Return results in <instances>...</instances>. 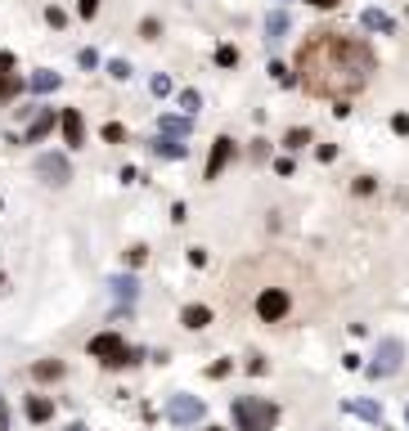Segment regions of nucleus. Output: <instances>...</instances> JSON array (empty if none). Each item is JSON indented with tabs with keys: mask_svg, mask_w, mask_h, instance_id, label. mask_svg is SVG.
Returning a JSON list of instances; mask_svg holds the SVG:
<instances>
[{
	"mask_svg": "<svg viewBox=\"0 0 409 431\" xmlns=\"http://www.w3.org/2000/svg\"><path fill=\"white\" fill-rule=\"evenodd\" d=\"M374 72H378V59L369 50V41H360V36H342L333 27H319L297 45V81L319 99L347 103L351 94L365 90Z\"/></svg>",
	"mask_w": 409,
	"mask_h": 431,
	"instance_id": "f257e3e1",
	"label": "nucleus"
},
{
	"mask_svg": "<svg viewBox=\"0 0 409 431\" xmlns=\"http://www.w3.org/2000/svg\"><path fill=\"white\" fill-rule=\"evenodd\" d=\"M234 431H274L279 427V405L265 396H230Z\"/></svg>",
	"mask_w": 409,
	"mask_h": 431,
	"instance_id": "f03ea898",
	"label": "nucleus"
},
{
	"mask_svg": "<svg viewBox=\"0 0 409 431\" xmlns=\"http://www.w3.org/2000/svg\"><path fill=\"white\" fill-rule=\"evenodd\" d=\"M85 350H90V360H99L103 369H131V364H140V355H144V350L126 346V337H122V332H112V328L94 332V337L85 341Z\"/></svg>",
	"mask_w": 409,
	"mask_h": 431,
	"instance_id": "7ed1b4c3",
	"label": "nucleus"
},
{
	"mask_svg": "<svg viewBox=\"0 0 409 431\" xmlns=\"http://www.w3.org/2000/svg\"><path fill=\"white\" fill-rule=\"evenodd\" d=\"M401 364H405V341L401 337H378L374 355H369V364H365V378L369 382H387V378L401 373Z\"/></svg>",
	"mask_w": 409,
	"mask_h": 431,
	"instance_id": "20e7f679",
	"label": "nucleus"
},
{
	"mask_svg": "<svg viewBox=\"0 0 409 431\" xmlns=\"http://www.w3.org/2000/svg\"><path fill=\"white\" fill-rule=\"evenodd\" d=\"M162 418H167L171 427H198L207 418V405L198 396H189V391H176V396H167Z\"/></svg>",
	"mask_w": 409,
	"mask_h": 431,
	"instance_id": "39448f33",
	"label": "nucleus"
},
{
	"mask_svg": "<svg viewBox=\"0 0 409 431\" xmlns=\"http://www.w3.org/2000/svg\"><path fill=\"white\" fill-rule=\"evenodd\" d=\"M252 310H256V319H261V323H283L292 314L288 287H261V292H256V301H252Z\"/></svg>",
	"mask_w": 409,
	"mask_h": 431,
	"instance_id": "423d86ee",
	"label": "nucleus"
},
{
	"mask_svg": "<svg viewBox=\"0 0 409 431\" xmlns=\"http://www.w3.org/2000/svg\"><path fill=\"white\" fill-rule=\"evenodd\" d=\"M36 176H41L50 189H63L72 180V162L63 158V153H41V158H36Z\"/></svg>",
	"mask_w": 409,
	"mask_h": 431,
	"instance_id": "0eeeda50",
	"label": "nucleus"
},
{
	"mask_svg": "<svg viewBox=\"0 0 409 431\" xmlns=\"http://www.w3.org/2000/svg\"><path fill=\"white\" fill-rule=\"evenodd\" d=\"M234 153H239V149H234L230 135H216V140H212V153H207V167H203V180H207V185L225 176V167L234 162Z\"/></svg>",
	"mask_w": 409,
	"mask_h": 431,
	"instance_id": "6e6552de",
	"label": "nucleus"
},
{
	"mask_svg": "<svg viewBox=\"0 0 409 431\" xmlns=\"http://www.w3.org/2000/svg\"><path fill=\"white\" fill-rule=\"evenodd\" d=\"M212 305H203V301H189V305H180V328H189V332H203V328H212Z\"/></svg>",
	"mask_w": 409,
	"mask_h": 431,
	"instance_id": "1a4fd4ad",
	"label": "nucleus"
},
{
	"mask_svg": "<svg viewBox=\"0 0 409 431\" xmlns=\"http://www.w3.org/2000/svg\"><path fill=\"white\" fill-rule=\"evenodd\" d=\"M59 130H63V144H68V149H81V144H85V121H81L77 108L59 112Z\"/></svg>",
	"mask_w": 409,
	"mask_h": 431,
	"instance_id": "9d476101",
	"label": "nucleus"
},
{
	"mask_svg": "<svg viewBox=\"0 0 409 431\" xmlns=\"http://www.w3.org/2000/svg\"><path fill=\"white\" fill-rule=\"evenodd\" d=\"M342 414L365 418L369 427H383V405H378V400H342Z\"/></svg>",
	"mask_w": 409,
	"mask_h": 431,
	"instance_id": "9b49d317",
	"label": "nucleus"
},
{
	"mask_svg": "<svg viewBox=\"0 0 409 431\" xmlns=\"http://www.w3.org/2000/svg\"><path fill=\"white\" fill-rule=\"evenodd\" d=\"M23 414H27V423H32V427H41V423H50V418H54V400L50 396H27L23 400Z\"/></svg>",
	"mask_w": 409,
	"mask_h": 431,
	"instance_id": "f8f14e48",
	"label": "nucleus"
},
{
	"mask_svg": "<svg viewBox=\"0 0 409 431\" xmlns=\"http://www.w3.org/2000/svg\"><path fill=\"white\" fill-rule=\"evenodd\" d=\"M32 378L36 382H63V378H68V364H63V360H36Z\"/></svg>",
	"mask_w": 409,
	"mask_h": 431,
	"instance_id": "ddd939ff",
	"label": "nucleus"
},
{
	"mask_svg": "<svg viewBox=\"0 0 409 431\" xmlns=\"http://www.w3.org/2000/svg\"><path fill=\"white\" fill-rule=\"evenodd\" d=\"M149 153H153V158H171V162H176V158H185V140H176V135H158L153 144H149Z\"/></svg>",
	"mask_w": 409,
	"mask_h": 431,
	"instance_id": "4468645a",
	"label": "nucleus"
},
{
	"mask_svg": "<svg viewBox=\"0 0 409 431\" xmlns=\"http://www.w3.org/2000/svg\"><path fill=\"white\" fill-rule=\"evenodd\" d=\"M54 121H59V117H54V108H41V112H36V117H32V126H27V144H36V140H45V135H50V130H54Z\"/></svg>",
	"mask_w": 409,
	"mask_h": 431,
	"instance_id": "2eb2a0df",
	"label": "nucleus"
},
{
	"mask_svg": "<svg viewBox=\"0 0 409 431\" xmlns=\"http://www.w3.org/2000/svg\"><path fill=\"white\" fill-rule=\"evenodd\" d=\"M108 287H112V296H117V301L135 305V296H140V279H135V274H117V279H108Z\"/></svg>",
	"mask_w": 409,
	"mask_h": 431,
	"instance_id": "dca6fc26",
	"label": "nucleus"
},
{
	"mask_svg": "<svg viewBox=\"0 0 409 431\" xmlns=\"http://www.w3.org/2000/svg\"><path fill=\"white\" fill-rule=\"evenodd\" d=\"M288 27H292V18L283 14V9H274V14H265V45H279Z\"/></svg>",
	"mask_w": 409,
	"mask_h": 431,
	"instance_id": "f3484780",
	"label": "nucleus"
},
{
	"mask_svg": "<svg viewBox=\"0 0 409 431\" xmlns=\"http://www.w3.org/2000/svg\"><path fill=\"white\" fill-rule=\"evenodd\" d=\"M360 23H365L369 32H383V36H392V32H396V23L383 14V9H365V14H360Z\"/></svg>",
	"mask_w": 409,
	"mask_h": 431,
	"instance_id": "a211bd4d",
	"label": "nucleus"
},
{
	"mask_svg": "<svg viewBox=\"0 0 409 431\" xmlns=\"http://www.w3.org/2000/svg\"><path fill=\"white\" fill-rule=\"evenodd\" d=\"M158 135H176V140H185V135H189V117H176V112L158 117Z\"/></svg>",
	"mask_w": 409,
	"mask_h": 431,
	"instance_id": "6ab92c4d",
	"label": "nucleus"
},
{
	"mask_svg": "<svg viewBox=\"0 0 409 431\" xmlns=\"http://www.w3.org/2000/svg\"><path fill=\"white\" fill-rule=\"evenodd\" d=\"M18 90H23V76H18V72H0V103H9Z\"/></svg>",
	"mask_w": 409,
	"mask_h": 431,
	"instance_id": "aec40b11",
	"label": "nucleus"
},
{
	"mask_svg": "<svg viewBox=\"0 0 409 431\" xmlns=\"http://www.w3.org/2000/svg\"><path fill=\"white\" fill-rule=\"evenodd\" d=\"M310 140H315V135H310V126H292V130H288V135H283V144H288V149H292V153H297V149H306V144H310Z\"/></svg>",
	"mask_w": 409,
	"mask_h": 431,
	"instance_id": "412c9836",
	"label": "nucleus"
},
{
	"mask_svg": "<svg viewBox=\"0 0 409 431\" xmlns=\"http://www.w3.org/2000/svg\"><path fill=\"white\" fill-rule=\"evenodd\" d=\"M122 261H126V265H131V270H140V265H144V261H149V247H144V243H135V247H126V256H122Z\"/></svg>",
	"mask_w": 409,
	"mask_h": 431,
	"instance_id": "4be33fe9",
	"label": "nucleus"
},
{
	"mask_svg": "<svg viewBox=\"0 0 409 431\" xmlns=\"http://www.w3.org/2000/svg\"><path fill=\"white\" fill-rule=\"evenodd\" d=\"M99 135H103V144H122V140H126V126H122V121H103Z\"/></svg>",
	"mask_w": 409,
	"mask_h": 431,
	"instance_id": "5701e85b",
	"label": "nucleus"
},
{
	"mask_svg": "<svg viewBox=\"0 0 409 431\" xmlns=\"http://www.w3.org/2000/svg\"><path fill=\"white\" fill-rule=\"evenodd\" d=\"M180 108H185L189 117H194V112L203 108V94H198V90H180Z\"/></svg>",
	"mask_w": 409,
	"mask_h": 431,
	"instance_id": "b1692460",
	"label": "nucleus"
},
{
	"mask_svg": "<svg viewBox=\"0 0 409 431\" xmlns=\"http://www.w3.org/2000/svg\"><path fill=\"white\" fill-rule=\"evenodd\" d=\"M230 373H234V360H216V364H207V378H212V382L230 378Z\"/></svg>",
	"mask_w": 409,
	"mask_h": 431,
	"instance_id": "393cba45",
	"label": "nucleus"
},
{
	"mask_svg": "<svg viewBox=\"0 0 409 431\" xmlns=\"http://www.w3.org/2000/svg\"><path fill=\"white\" fill-rule=\"evenodd\" d=\"M54 85H59V72H36V76H32V90H41V94L54 90Z\"/></svg>",
	"mask_w": 409,
	"mask_h": 431,
	"instance_id": "a878e982",
	"label": "nucleus"
},
{
	"mask_svg": "<svg viewBox=\"0 0 409 431\" xmlns=\"http://www.w3.org/2000/svg\"><path fill=\"white\" fill-rule=\"evenodd\" d=\"M216 63H221V68H234V63H239V50H234V45H216Z\"/></svg>",
	"mask_w": 409,
	"mask_h": 431,
	"instance_id": "bb28decb",
	"label": "nucleus"
},
{
	"mask_svg": "<svg viewBox=\"0 0 409 431\" xmlns=\"http://www.w3.org/2000/svg\"><path fill=\"white\" fill-rule=\"evenodd\" d=\"M351 189H356V198H369L378 189V180L374 176H356V185H351Z\"/></svg>",
	"mask_w": 409,
	"mask_h": 431,
	"instance_id": "cd10ccee",
	"label": "nucleus"
},
{
	"mask_svg": "<svg viewBox=\"0 0 409 431\" xmlns=\"http://www.w3.org/2000/svg\"><path fill=\"white\" fill-rule=\"evenodd\" d=\"M247 373H252V378H265V373H270L265 355H247Z\"/></svg>",
	"mask_w": 409,
	"mask_h": 431,
	"instance_id": "c85d7f7f",
	"label": "nucleus"
},
{
	"mask_svg": "<svg viewBox=\"0 0 409 431\" xmlns=\"http://www.w3.org/2000/svg\"><path fill=\"white\" fill-rule=\"evenodd\" d=\"M185 261L194 265V270H203V265H207V247H189V252H185Z\"/></svg>",
	"mask_w": 409,
	"mask_h": 431,
	"instance_id": "c756f323",
	"label": "nucleus"
},
{
	"mask_svg": "<svg viewBox=\"0 0 409 431\" xmlns=\"http://www.w3.org/2000/svg\"><path fill=\"white\" fill-rule=\"evenodd\" d=\"M270 72H274V81H279V85H297V76L283 68V63H270Z\"/></svg>",
	"mask_w": 409,
	"mask_h": 431,
	"instance_id": "7c9ffc66",
	"label": "nucleus"
},
{
	"mask_svg": "<svg viewBox=\"0 0 409 431\" xmlns=\"http://www.w3.org/2000/svg\"><path fill=\"white\" fill-rule=\"evenodd\" d=\"M158 32H162L158 18H144V23H140V36H144V41H158Z\"/></svg>",
	"mask_w": 409,
	"mask_h": 431,
	"instance_id": "2f4dec72",
	"label": "nucleus"
},
{
	"mask_svg": "<svg viewBox=\"0 0 409 431\" xmlns=\"http://www.w3.org/2000/svg\"><path fill=\"white\" fill-rule=\"evenodd\" d=\"M108 72L117 76V81H126V76H131V63H126V59H112V63H108Z\"/></svg>",
	"mask_w": 409,
	"mask_h": 431,
	"instance_id": "473e14b6",
	"label": "nucleus"
},
{
	"mask_svg": "<svg viewBox=\"0 0 409 431\" xmlns=\"http://www.w3.org/2000/svg\"><path fill=\"white\" fill-rule=\"evenodd\" d=\"M153 94H158V99H167V94H171V76H162V72L153 76Z\"/></svg>",
	"mask_w": 409,
	"mask_h": 431,
	"instance_id": "72a5a7b5",
	"label": "nucleus"
},
{
	"mask_svg": "<svg viewBox=\"0 0 409 431\" xmlns=\"http://www.w3.org/2000/svg\"><path fill=\"white\" fill-rule=\"evenodd\" d=\"M45 23H50V27H63V23H68V14H63V9H45Z\"/></svg>",
	"mask_w": 409,
	"mask_h": 431,
	"instance_id": "f704fd0d",
	"label": "nucleus"
},
{
	"mask_svg": "<svg viewBox=\"0 0 409 431\" xmlns=\"http://www.w3.org/2000/svg\"><path fill=\"white\" fill-rule=\"evenodd\" d=\"M315 158H319V162H337V144H319Z\"/></svg>",
	"mask_w": 409,
	"mask_h": 431,
	"instance_id": "c9c22d12",
	"label": "nucleus"
},
{
	"mask_svg": "<svg viewBox=\"0 0 409 431\" xmlns=\"http://www.w3.org/2000/svg\"><path fill=\"white\" fill-rule=\"evenodd\" d=\"M189 220V207L185 203H171V225H185Z\"/></svg>",
	"mask_w": 409,
	"mask_h": 431,
	"instance_id": "e433bc0d",
	"label": "nucleus"
},
{
	"mask_svg": "<svg viewBox=\"0 0 409 431\" xmlns=\"http://www.w3.org/2000/svg\"><path fill=\"white\" fill-rule=\"evenodd\" d=\"M77 14L81 18H94V14H99V0H77Z\"/></svg>",
	"mask_w": 409,
	"mask_h": 431,
	"instance_id": "4c0bfd02",
	"label": "nucleus"
},
{
	"mask_svg": "<svg viewBox=\"0 0 409 431\" xmlns=\"http://www.w3.org/2000/svg\"><path fill=\"white\" fill-rule=\"evenodd\" d=\"M392 130H396V135H409V112H396V117H392Z\"/></svg>",
	"mask_w": 409,
	"mask_h": 431,
	"instance_id": "58836bf2",
	"label": "nucleus"
},
{
	"mask_svg": "<svg viewBox=\"0 0 409 431\" xmlns=\"http://www.w3.org/2000/svg\"><path fill=\"white\" fill-rule=\"evenodd\" d=\"M274 171H279V176H292V158H274Z\"/></svg>",
	"mask_w": 409,
	"mask_h": 431,
	"instance_id": "ea45409f",
	"label": "nucleus"
},
{
	"mask_svg": "<svg viewBox=\"0 0 409 431\" xmlns=\"http://www.w3.org/2000/svg\"><path fill=\"white\" fill-rule=\"evenodd\" d=\"M306 5H310V9H337L342 0H306Z\"/></svg>",
	"mask_w": 409,
	"mask_h": 431,
	"instance_id": "a19ab883",
	"label": "nucleus"
},
{
	"mask_svg": "<svg viewBox=\"0 0 409 431\" xmlns=\"http://www.w3.org/2000/svg\"><path fill=\"white\" fill-rule=\"evenodd\" d=\"M9 68H14V54H9V50H0V72H9Z\"/></svg>",
	"mask_w": 409,
	"mask_h": 431,
	"instance_id": "79ce46f5",
	"label": "nucleus"
},
{
	"mask_svg": "<svg viewBox=\"0 0 409 431\" xmlns=\"http://www.w3.org/2000/svg\"><path fill=\"white\" fill-rule=\"evenodd\" d=\"M0 431H9V405L0 400Z\"/></svg>",
	"mask_w": 409,
	"mask_h": 431,
	"instance_id": "37998d69",
	"label": "nucleus"
},
{
	"mask_svg": "<svg viewBox=\"0 0 409 431\" xmlns=\"http://www.w3.org/2000/svg\"><path fill=\"white\" fill-rule=\"evenodd\" d=\"M68 431H90V427H85V423H72V427H68Z\"/></svg>",
	"mask_w": 409,
	"mask_h": 431,
	"instance_id": "c03bdc74",
	"label": "nucleus"
},
{
	"mask_svg": "<svg viewBox=\"0 0 409 431\" xmlns=\"http://www.w3.org/2000/svg\"><path fill=\"white\" fill-rule=\"evenodd\" d=\"M5 287H9V279H5V274H0V292H5Z\"/></svg>",
	"mask_w": 409,
	"mask_h": 431,
	"instance_id": "a18cd8bd",
	"label": "nucleus"
},
{
	"mask_svg": "<svg viewBox=\"0 0 409 431\" xmlns=\"http://www.w3.org/2000/svg\"><path fill=\"white\" fill-rule=\"evenodd\" d=\"M203 431H225V427H203Z\"/></svg>",
	"mask_w": 409,
	"mask_h": 431,
	"instance_id": "49530a36",
	"label": "nucleus"
},
{
	"mask_svg": "<svg viewBox=\"0 0 409 431\" xmlns=\"http://www.w3.org/2000/svg\"><path fill=\"white\" fill-rule=\"evenodd\" d=\"M405 423H409V409H405Z\"/></svg>",
	"mask_w": 409,
	"mask_h": 431,
	"instance_id": "de8ad7c7",
	"label": "nucleus"
}]
</instances>
